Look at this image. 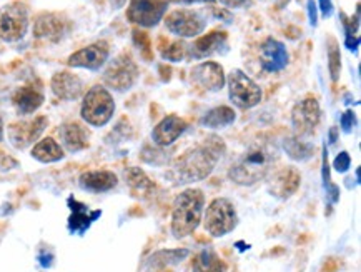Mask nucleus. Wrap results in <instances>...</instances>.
<instances>
[{"label":"nucleus","mask_w":361,"mask_h":272,"mask_svg":"<svg viewBox=\"0 0 361 272\" xmlns=\"http://www.w3.org/2000/svg\"><path fill=\"white\" fill-rule=\"evenodd\" d=\"M225 150L227 145L223 139L212 134L172 162L168 179L175 185H186L207 179L223 157Z\"/></svg>","instance_id":"f257e3e1"},{"label":"nucleus","mask_w":361,"mask_h":272,"mask_svg":"<svg viewBox=\"0 0 361 272\" xmlns=\"http://www.w3.org/2000/svg\"><path fill=\"white\" fill-rule=\"evenodd\" d=\"M278 161V145L272 141H256L230 167V180L238 185H253L270 176Z\"/></svg>","instance_id":"f03ea898"},{"label":"nucleus","mask_w":361,"mask_h":272,"mask_svg":"<svg viewBox=\"0 0 361 272\" xmlns=\"http://www.w3.org/2000/svg\"><path fill=\"white\" fill-rule=\"evenodd\" d=\"M205 210V194L200 189H186L175 199L172 209V234L185 239L197 231Z\"/></svg>","instance_id":"7ed1b4c3"},{"label":"nucleus","mask_w":361,"mask_h":272,"mask_svg":"<svg viewBox=\"0 0 361 272\" xmlns=\"http://www.w3.org/2000/svg\"><path fill=\"white\" fill-rule=\"evenodd\" d=\"M115 114V101L103 85H94L84 96L80 115L87 124L94 127H103L110 122Z\"/></svg>","instance_id":"20e7f679"},{"label":"nucleus","mask_w":361,"mask_h":272,"mask_svg":"<svg viewBox=\"0 0 361 272\" xmlns=\"http://www.w3.org/2000/svg\"><path fill=\"white\" fill-rule=\"evenodd\" d=\"M238 226V214L232 201L219 197L212 201L203 215V227L212 237H223Z\"/></svg>","instance_id":"39448f33"},{"label":"nucleus","mask_w":361,"mask_h":272,"mask_svg":"<svg viewBox=\"0 0 361 272\" xmlns=\"http://www.w3.org/2000/svg\"><path fill=\"white\" fill-rule=\"evenodd\" d=\"M227 85L230 101L238 109H251V107H256L262 102L263 92L260 85L250 76H246L242 69H235V71L230 72V76L227 77Z\"/></svg>","instance_id":"423d86ee"},{"label":"nucleus","mask_w":361,"mask_h":272,"mask_svg":"<svg viewBox=\"0 0 361 272\" xmlns=\"http://www.w3.org/2000/svg\"><path fill=\"white\" fill-rule=\"evenodd\" d=\"M140 71L132 55L124 52L108 64L107 71L103 72V84L115 92H127L137 84Z\"/></svg>","instance_id":"0eeeda50"},{"label":"nucleus","mask_w":361,"mask_h":272,"mask_svg":"<svg viewBox=\"0 0 361 272\" xmlns=\"http://www.w3.org/2000/svg\"><path fill=\"white\" fill-rule=\"evenodd\" d=\"M30 24L29 7L24 2H10L0 7V38L19 42L25 37Z\"/></svg>","instance_id":"6e6552de"},{"label":"nucleus","mask_w":361,"mask_h":272,"mask_svg":"<svg viewBox=\"0 0 361 272\" xmlns=\"http://www.w3.org/2000/svg\"><path fill=\"white\" fill-rule=\"evenodd\" d=\"M165 29L177 37L193 38L207 29V17L193 8H175L165 17Z\"/></svg>","instance_id":"1a4fd4ad"},{"label":"nucleus","mask_w":361,"mask_h":272,"mask_svg":"<svg viewBox=\"0 0 361 272\" xmlns=\"http://www.w3.org/2000/svg\"><path fill=\"white\" fill-rule=\"evenodd\" d=\"M321 122L320 102L313 96H307L295 103L291 110V124H293L295 137H310L315 134L316 127Z\"/></svg>","instance_id":"9d476101"},{"label":"nucleus","mask_w":361,"mask_h":272,"mask_svg":"<svg viewBox=\"0 0 361 272\" xmlns=\"http://www.w3.org/2000/svg\"><path fill=\"white\" fill-rule=\"evenodd\" d=\"M170 0H130L127 19L142 29H152L163 20Z\"/></svg>","instance_id":"9b49d317"},{"label":"nucleus","mask_w":361,"mask_h":272,"mask_svg":"<svg viewBox=\"0 0 361 272\" xmlns=\"http://www.w3.org/2000/svg\"><path fill=\"white\" fill-rule=\"evenodd\" d=\"M49 125V119L45 115H38L32 120H22V122H14L8 125L7 134L10 144L17 149H25L32 145L34 142L40 139L43 131Z\"/></svg>","instance_id":"f8f14e48"},{"label":"nucleus","mask_w":361,"mask_h":272,"mask_svg":"<svg viewBox=\"0 0 361 272\" xmlns=\"http://www.w3.org/2000/svg\"><path fill=\"white\" fill-rule=\"evenodd\" d=\"M108 55H110V45L105 41H100L73 52L71 57H68L67 64L75 69L98 71V69H102L107 64Z\"/></svg>","instance_id":"ddd939ff"},{"label":"nucleus","mask_w":361,"mask_h":272,"mask_svg":"<svg viewBox=\"0 0 361 272\" xmlns=\"http://www.w3.org/2000/svg\"><path fill=\"white\" fill-rule=\"evenodd\" d=\"M258 60L265 72H268V74H278V72L283 71L290 64V54L283 42L268 37L260 45Z\"/></svg>","instance_id":"4468645a"},{"label":"nucleus","mask_w":361,"mask_h":272,"mask_svg":"<svg viewBox=\"0 0 361 272\" xmlns=\"http://www.w3.org/2000/svg\"><path fill=\"white\" fill-rule=\"evenodd\" d=\"M71 32V24L64 15L55 12H45L40 14L34 22V36L40 41H49L57 44Z\"/></svg>","instance_id":"2eb2a0df"},{"label":"nucleus","mask_w":361,"mask_h":272,"mask_svg":"<svg viewBox=\"0 0 361 272\" xmlns=\"http://www.w3.org/2000/svg\"><path fill=\"white\" fill-rule=\"evenodd\" d=\"M190 79L207 92H220L227 85V76H225L223 67L213 60H205V62L191 69Z\"/></svg>","instance_id":"dca6fc26"},{"label":"nucleus","mask_w":361,"mask_h":272,"mask_svg":"<svg viewBox=\"0 0 361 272\" xmlns=\"http://www.w3.org/2000/svg\"><path fill=\"white\" fill-rule=\"evenodd\" d=\"M302 174L297 167H281L268 176V192L278 199H288L298 191Z\"/></svg>","instance_id":"f3484780"},{"label":"nucleus","mask_w":361,"mask_h":272,"mask_svg":"<svg viewBox=\"0 0 361 272\" xmlns=\"http://www.w3.org/2000/svg\"><path fill=\"white\" fill-rule=\"evenodd\" d=\"M186 129H189V124L185 122V119L177 114H170L155 125L152 131V141L159 148H170L173 142L184 136Z\"/></svg>","instance_id":"a211bd4d"},{"label":"nucleus","mask_w":361,"mask_h":272,"mask_svg":"<svg viewBox=\"0 0 361 272\" xmlns=\"http://www.w3.org/2000/svg\"><path fill=\"white\" fill-rule=\"evenodd\" d=\"M228 42V34L225 30H212L210 34L207 36H202L197 41L193 42L190 47H186V52L191 55L193 59L202 60L210 57L213 54H219V52H225L228 49L227 47Z\"/></svg>","instance_id":"6ab92c4d"},{"label":"nucleus","mask_w":361,"mask_h":272,"mask_svg":"<svg viewBox=\"0 0 361 272\" xmlns=\"http://www.w3.org/2000/svg\"><path fill=\"white\" fill-rule=\"evenodd\" d=\"M52 92L62 101H77L84 94V80L68 71H60L50 80Z\"/></svg>","instance_id":"aec40b11"},{"label":"nucleus","mask_w":361,"mask_h":272,"mask_svg":"<svg viewBox=\"0 0 361 272\" xmlns=\"http://www.w3.org/2000/svg\"><path fill=\"white\" fill-rule=\"evenodd\" d=\"M60 141H62L64 148L71 152H80L85 148H89L90 132L84 124L80 122H68L64 124L59 129Z\"/></svg>","instance_id":"412c9836"},{"label":"nucleus","mask_w":361,"mask_h":272,"mask_svg":"<svg viewBox=\"0 0 361 272\" xmlns=\"http://www.w3.org/2000/svg\"><path fill=\"white\" fill-rule=\"evenodd\" d=\"M68 207H71L72 210L71 217H68V231H71L72 234H77V232L78 234H84L85 231H89L90 224L97 221L100 215H102V210H94V213H90V210L87 209V206L78 202L73 196L68 197Z\"/></svg>","instance_id":"4be33fe9"},{"label":"nucleus","mask_w":361,"mask_h":272,"mask_svg":"<svg viewBox=\"0 0 361 272\" xmlns=\"http://www.w3.org/2000/svg\"><path fill=\"white\" fill-rule=\"evenodd\" d=\"M43 101H45L43 92L36 85H24V87L17 89L12 96V102L20 115L34 114L37 109H40Z\"/></svg>","instance_id":"5701e85b"},{"label":"nucleus","mask_w":361,"mask_h":272,"mask_svg":"<svg viewBox=\"0 0 361 272\" xmlns=\"http://www.w3.org/2000/svg\"><path fill=\"white\" fill-rule=\"evenodd\" d=\"M78 184L89 192H107L117 187L119 177L110 171H90L80 176Z\"/></svg>","instance_id":"b1692460"},{"label":"nucleus","mask_w":361,"mask_h":272,"mask_svg":"<svg viewBox=\"0 0 361 272\" xmlns=\"http://www.w3.org/2000/svg\"><path fill=\"white\" fill-rule=\"evenodd\" d=\"M190 256V250L182 248V249H162L156 250V252L152 254L150 257H147L145 266L149 269L155 271H163L170 266H177L180 262H184L186 257Z\"/></svg>","instance_id":"393cba45"},{"label":"nucleus","mask_w":361,"mask_h":272,"mask_svg":"<svg viewBox=\"0 0 361 272\" xmlns=\"http://www.w3.org/2000/svg\"><path fill=\"white\" fill-rule=\"evenodd\" d=\"M32 157L38 162L50 164V162H59L65 157V152L62 145L59 144L54 137H45V139L38 141L32 149Z\"/></svg>","instance_id":"a878e982"},{"label":"nucleus","mask_w":361,"mask_h":272,"mask_svg":"<svg viewBox=\"0 0 361 272\" xmlns=\"http://www.w3.org/2000/svg\"><path fill=\"white\" fill-rule=\"evenodd\" d=\"M235 120H237V112H235L232 107L228 106H219V107H213L200 119V124L207 129H225L228 125H232Z\"/></svg>","instance_id":"bb28decb"},{"label":"nucleus","mask_w":361,"mask_h":272,"mask_svg":"<svg viewBox=\"0 0 361 272\" xmlns=\"http://www.w3.org/2000/svg\"><path fill=\"white\" fill-rule=\"evenodd\" d=\"M191 272H227V264L213 249H203L191 262Z\"/></svg>","instance_id":"cd10ccee"},{"label":"nucleus","mask_w":361,"mask_h":272,"mask_svg":"<svg viewBox=\"0 0 361 272\" xmlns=\"http://www.w3.org/2000/svg\"><path fill=\"white\" fill-rule=\"evenodd\" d=\"M283 149L285 152L288 154V157L291 161H297V162H303L308 161V159L313 157L315 154V145L311 142H308L303 137H286L283 141Z\"/></svg>","instance_id":"c85d7f7f"},{"label":"nucleus","mask_w":361,"mask_h":272,"mask_svg":"<svg viewBox=\"0 0 361 272\" xmlns=\"http://www.w3.org/2000/svg\"><path fill=\"white\" fill-rule=\"evenodd\" d=\"M125 182L130 189L138 192L140 196H152L155 192V184L140 167H130L125 171Z\"/></svg>","instance_id":"c756f323"},{"label":"nucleus","mask_w":361,"mask_h":272,"mask_svg":"<svg viewBox=\"0 0 361 272\" xmlns=\"http://www.w3.org/2000/svg\"><path fill=\"white\" fill-rule=\"evenodd\" d=\"M326 57H328L330 79H332L333 84H337L341 76V50L334 37H328V44H326Z\"/></svg>","instance_id":"7c9ffc66"},{"label":"nucleus","mask_w":361,"mask_h":272,"mask_svg":"<svg viewBox=\"0 0 361 272\" xmlns=\"http://www.w3.org/2000/svg\"><path fill=\"white\" fill-rule=\"evenodd\" d=\"M323 185H325V192L328 201L332 204H337L340 201V187L337 184L332 182L330 179V167H328V152H326V145L323 149Z\"/></svg>","instance_id":"2f4dec72"},{"label":"nucleus","mask_w":361,"mask_h":272,"mask_svg":"<svg viewBox=\"0 0 361 272\" xmlns=\"http://www.w3.org/2000/svg\"><path fill=\"white\" fill-rule=\"evenodd\" d=\"M165 148H152V145L147 144L145 148L142 150V161L147 162V164H152V166H162V164H167L168 162V154L167 150H163Z\"/></svg>","instance_id":"473e14b6"},{"label":"nucleus","mask_w":361,"mask_h":272,"mask_svg":"<svg viewBox=\"0 0 361 272\" xmlns=\"http://www.w3.org/2000/svg\"><path fill=\"white\" fill-rule=\"evenodd\" d=\"M186 55V44L182 41L168 42L167 47L162 49V57L168 62H182Z\"/></svg>","instance_id":"72a5a7b5"},{"label":"nucleus","mask_w":361,"mask_h":272,"mask_svg":"<svg viewBox=\"0 0 361 272\" xmlns=\"http://www.w3.org/2000/svg\"><path fill=\"white\" fill-rule=\"evenodd\" d=\"M133 44L138 49V52H140L142 57L145 59L147 62H150L154 54H152V41L150 37L147 36V32H143L140 29L133 30Z\"/></svg>","instance_id":"f704fd0d"},{"label":"nucleus","mask_w":361,"mask_h":272,"mask_svg":"<svg viewBox=\"0 0 361 272\" xmlns=\"http://www.w3.org/2000/svg\"><path fill=\"white\" fill-rule=\"evenodd\" d=\"M355 125H356L355 112L351 110V109H346L345 112H343L341 117H340V127H341L343 134H351V132H353Z\"/></svg>","instance_id":"c9c22d12"},{"label":"nucleus","mask_w":361,"mask_h":272,"mask_svg":"<svg viewBox=\"0 0 361 272\" xmlns=\"http://www.w3.org/2000/svg\"><path fill=\"white\" fill-rule=\"evenodd\" d=\"M350 167H351V157H350V154L345 152V150H343V152H340L337 155V157H334L333 169L337 172H340V174H345V172L350 171Z\"/></svg>","instance_id":"e433bc0d"},{"label":"nucleus","mask_w":361,"mask_h":272,"mask_svg":"<svg viewBox=\"0 0 361 272\" xmlns=\"http://www.w3.org/2000/svg\"><path fill=\"white\" fill-rule=\"evenodd\" d=\"M307 12H308V22L311 27L318 25V7H316V0H307Z\"/></svg>","instance_id":"4c0bfd02"},{"label":"nucleus","mask_w":361,"mask_h":272,"mask_svg":"<svg viewBox=\"0 0 361 272\" xmlns=\"http://www.w3.org/2000/svg\"><path fill=\"white\" fill-rule=\"evenodd\" d=\"M316 7H318V12L325 19H330L334 14V6L332 0H318L316 2Z\"/></svg>","instance_id":"58836bf2"},{"label":"nucleus","mask_w":361,"mask_h":272,"mask_svg":"<svg viewBox=\"0 0 361 272\" xmlns=\"http://www.w3.org/2000/svg\"><path fill=\"white\" fill-rule=\"evenodd\" d=\"M219 2L227 8H243L250 7L253 3V0H219Z\"/></svg>","instance_id":"ea45409f"},{"label":"nucleus","mask_w":361,"mask_h":272,"mask_svg":"<svg viewBox=\"0 0 361 272\" xmlns=\"http://www.w3.org/2000/svg\"><path fill=\"white\" fill-rule=\"evenodd\" d=\"M17 167V161L14 157H10V155L7 154H0V171H10Z\"/></svg>","instance_id":"a19ab883"},{"label":"nucleus","mask_w":361,"mask_h":272,"mask_svg":"<svg viewBox=\"0 0 361 272\" xmlns=\"http://www.w3.org/2000/svg\"><path fill=\"white\" fill-rule=\"evenodd\" d=\"M360 36H345V45L346 49L353 54H358L360 50Z\"/></svg>","instance_id":"79ce46f5"},{"label":"nucleus","mask_w":361,"mask_h":272,"mask_svg":"<svg viewBox=\"0 0 361 272\" xmlns=\"http://www.w3.org/2000/svg\"><path fill=\"white\" fill-rule=\"evenodd\" d=\"M38 262H40L43 269H49V267L54 264V254L49 252V250H42V252L38 254Z\"/></svg>","instance_id":"37998d69"},{"label":"nucleus","mask_w":361,"mask_h":272,"mask_svg":"<svg viewBox=\"0 0 361 272\" xmlns=\"http://www.w3.org/2000/svg\"><path fill=\"white\" fill-rule=\"evenodd\" d=\"M338 131H340V129H338V127H332V129H330V136H328L330 144H334V142L338 141Z\"/></svg>","instance_id":"c03bdc74"},{"label":"nucleus","mask_w":361,"mask_h":272,"mask_svg":"<svg viewBox=\"0 0 361 272\" xmlns=\"http://www.w3.org/2000/svg\"><path fill=\"white\" fill-rule=\"evenodd\" d=\"M175 3H197V2H205V3H213L215 0H172Z\"/></svg>","instance_id":"a18cd8bd"},{"label":"nucleus","mask_w":361,"mask_h":272,"mask_svg":"<svg viewBox=\"0 0 361 272\" xmlns=\"http://www.w3.org/2000/svg\"><path fill=\"white\" fill-rule=\"evenodd\" d=\"M110 3H112V8H114V10H119V8H121L125 3H127V0H110Z\"/></svg>","instance_id":"49530a36"},{"label":"nucleus","mask_w":361,"mask_h":272,"mask_svg":"<svg viewBox=\"0 0 361 272\" xmlns=\"http://www.w3.org/2000/svg\"><path fill=\"white\" fill-rule=\"evenodd\" d=\"M2 137H3V120L0 117V141H2Z\"/></svg>","instance_id":"de8ad7c7"}]
</instances>
